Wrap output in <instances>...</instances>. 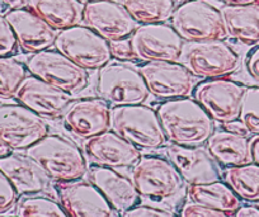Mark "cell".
<instances>
[{"mask_svg":"<svg viewBox=\"0 0 259 217\" xmlns=\"http://www.w3.org/2000/svg\"><path fill=\"white\" fill-rule=\"evenodd\" d=\"M166 140L181 146H202L215 132V121L192 98L170 99L156 109Z\"/></svg>","mask_w":259,"mask_h":217,"instance_id":"obj_1","label":"cell"},{"mask_svg":"<svg viewBox=\"0 0 259 217\" xmlns=\"http://www.w3.org/2000/svg\"><path fill=\"white\" fill-rule=\"evenodd\" d=\"M26 155L55 182L79 181L88 173V163L78 145L56 134H47L27 149Z\"/></svg>","mask_w":259,"mask_h":217,"instance_id":"obj_2","label":"cell"},{"mask_svg":"<svg viewBox=\"0 0 259 217\" xmlns=\"http://www.w3.org/2000/svg\"><path fill=\"white\" fill-rule=\"evenodd\" d=\"M111 128L144 150H155L166 142L158 113L145 104L112 107Z\"/></svg>","mask_w":259,"mask_h":217,"instance_id":"obj_3","label":"cell"},{"mask_svg":"<svg viewBox=\"0 0 259 217\" xmlns=\"http://www.w3.org/2000/svg\"><path fill=\"white\" fill-rule=\"evenodd\" d=\"M131 181L143 199L171 201L182 193L184 181L173 164L160 156H143L131 170Z\"/></svg>","mask_w":259,"mask_h":217,"instance_id":"obj_4","label":"cell"},{"mask_svg":"<svg viewBox=\"0 0 259 217\" xmlns=\"http://www.w3.org/2000/svg\"><path fill=\"white\" fill-rule=\"evenodd\" d=\"M171 27L183 41L202 42L228 37L220 9L205 0H186L171 14Z\"/></svg>","mask_w":259,"mask_h":217,"instance_id":"obj_5","label":"cell"},{"mask_svg":"<svg viewBox=\"0 0 259 217\" xmlns=\"http://www.w3.org/2000/svg\"><path fill=\"white\" fill-rule=\"evenodd\" d=\"M97 94L116 107L144 104L150 93L139 69L123 61H109L98 71Z\"/></svg>","mask_w":259,"mask_h":217,"instance_id":"obj_6","label":"cell"},{"mask_svg":"<svg viewBox=\"0 0 259 217\" xmlns=\"http://www.w3.org/2000/svg\"><path fill=\"white\" fill-rule=\"evenodd\" d=\"M179 62L196 78L218 79L235 72L240 57L230 45L216 39L184 44Z\"/></svg>","mask_w":259,"mask_h":217,"instance_id":"obj_7","label":"cell"},{"mask_svg":"<svg viewBox=\"0 0 259 217\" xmlns=\"http://www.w3.org/2000/svg\"><path fill=\"white\" fill-rule=\"evenodd\" d=\"M26 66L33 76L70 96L79 94L88 86V71L57 50L47 49L32 54Z\"/></svg>","mask_w":259,"mask_h":217,"instance_id":"obj_8","label":"cell"},{"mask_svg":"<svg viewBox=\"0 0 259 217\" xmlns=\"http://www.w3.org/2000/svg\"><path fill=\"white\" fill-rule=\"evenodd\" d=\"M54 46L87 71L99 70L112 60L109 42L81 24L59 31Z\"/></svg>","mask_w":259,"mask_h":217,"instance_id":"obj_9","label":"cell"},{"mask_svg":"<svg viewBox=\"0 0 259 217\" xmlns=\"http://www.w3.org/2000/svg\"><path fill=\"white\" fill-rule=\"evenodd\" d=\"M49 134L41 116L22 104L0 106V142L13 150H27Z\"/></svg>","mask_w":259,"mask_h":217,"instance_id":"obj_10","label":"cell"},{"mask_svg":"<svg viewBox=\"0 0 259 217\" xmlns=\"http://www.w3.org/2000/svg\"><path fill=\"white\" fill-rule=\"evenodd\" d=\"M245 86L229 79H208L196 86L193 92L197 102L208 116L220 124L239 119Z\"/></svg>","mask_w":259,"mask_h":217,"instance_id":"obj_11","label":"cell"},{"mask_svg":"<svg viewBox=\"0 0 259 217\" xmlns=\"http://www.w3.org/2000/svg\"><path fill=\"white\" fill-rule=\"evenodd\" d=\"M136 60L145 62H179L184 41L171 24L148 23L136 27L130 36Z\"/></svg>","mask_w":259,"mask_h":217,"instance_id":"obj_12","label":"cell"},{"mask_svg":"<svg viewBox=\"0 0 259 217\" xmlns=\"http://www.w3.org/2000/svg\"><path fill=\"white\" fill-rule=\"evenodd\" d=\"M149 93L158 99L188 98L193 93L194 76L181 62L153 61L139 67Z\"/></svg>","mask_w":259,"mask_h":217,"instance_id":"obj_13","label":"cell"},{"mask_svg":"<svg viewBox=\"0 0 259 217\" xmlns=\"http://www.w3.org/2000/svg\"><path fill=\"white\" fill-rule=\"evenodd\" d=\"M81 21L108 42L128 38L138 27L124 7L114 0H93L83 4Z\"/></svg>","mask_w":259,"mask_h":217,"instance_id":"obj_14","label":"cell"},{"mask_svg":"<svg viewBox=\"0 0 259 217\" xmlns=\"http://www.w3.org/2000/svg\"><path fill=\"white\" fill-rule=\"evenodd\" d=\"M56 192L69 217H116V211L91 182H56Z\"/></svg>","mask_w":259,"mask_h":217,"instance_id":"obj_15","label":"cell"},{"mask_svg":"<svg viewBox=\"0 0 259 217\" xmlns=\"http://www.w3.org/2000/svg\"><path fill=\"white\" fill-rule=\"evenodd\" d=\"M89 160L98 166L121 169L134 166L141 158L140 149L112 131H104L84 142Z\"/></svg>","mask_w":259,"mask_h":217,"instance_id":"obj_16","label":"cell"},{"mask_svg":"<svg viewBox=\"0 0 259 217\" xmlns=\"http://www.w3.org/2000/svg\"><path fill=\"white\" fill-rule=\"evenodd\" d=\"M19 104L27 107L42 118L64 116L73 103V96L31 75L27 76L16 94Z\"/></svg>","mask_w":259,"mask_h":217,"instance_id":"obj_17","label":"cell"},{"mask_svg":"<svg viewBox=\"0 0 259 217\" xmlns=\"http://www.w3.org/2000/svg\"><path fill=\"white\" fill-rule=\"evenodd\" d=\"M111 107L102 98L74 101L64 113V126L79 139L88 140L108 131L111 127Z\"/></svg>","mask_w":259,"mask_h":217,"instance_id":"obj_18","label":"cell"},{"mask_svg":"<svg viewBox=\"0 0 259 217\" xmlns=\"http://www.w3.org/2000/svg\"><path fill=\"white\" fill-rule=\"evenodd\" d=\"M168 160L178 170L184 183L203 184L220 181L216 161L202 146H181L171 144L165 149Z\"/></svg>","mask_w":259,"mask_h":217,"instance_id":"obj_19","label":"cell"},{"mask_svg":"<svg viewBox=\"0 0 259 217\" xmlns=\"http://www.w3.org/2000/svg\"><path fill=\"white\" fill-rule=\"evenodd\" d=\"M11 24L17 44L27 54H36L55 44L56 31L29 8L16 9L4 14Z\"/></svg>","mask_w":259,"mask_h":217,"instance_id":"obj_20","label":"cell"},{"mask_svg":"<svg viewBox=\"0 0 259 217\" xmlns=\"http://www.w3.org/2000/svg\"><path fill=\"white\" fill-rule=\"evenodd\" d=\"M89 182L99 189L116 212L124 213L140 201L133 181L116 169L93 165L88 168Z\"/></svg>","mask_w":259,"mask_h":217,"instance_id":"obj_21","label":"cell"},{"mask_svg":"<svg viewBox=\"0 0 259 217\" xmlns=\"http://www.w3.org/2000/svg\"><path fill=\"white\" fill-rule=\"evenodd\" d=\"M0 171L8 178L18 196L41 193L49 186V178L29 156L9 154L0 158Z\"/></svg>","mask_w":259,"mask_h":217,"instance_id":"obj_22","label":"cell"},{"mask_svg":"<svg viewBox=\"0 0 259 217\" xmlns=\"http://www.w3.org/2000/svg\"><path fill=\"white\" fill-rule=\"evenodd\" d=\"M206 144V149L213 160L226 168L253 163L250 140L244 135L233 134L226 129L215 131Z\"/></svg>","mask_w":259,"mask_h":217,"instance_id":"obj_23","label":"cell"},{"mask_svg":"<svg viewBox=\"0 0 259 217\" xmlns=\"http://www.w3.org/2000/svg\"><path fill=\"white\" fill-rule=\"evenodd\" d=\"M220 12L228 36L248 46L259 44V4L224 6Z\"/></svg>","mask_w":259,"mask_h":217,"instance_id":"obj_24","label":"cell"},{"mask_svg":"<svg viewBox=\"0 0 259 217\" xmlns=\"http://www.w3.org/2000/svg\"><path fill=\"white\" fill-rule=\"evenodd\" d=\"M28 8L55 31L80 24L83 13L78 0H28Z\"/></svg>","mask_w":259,"mask_h":217,"instance_id":"obj_25","label":"cell"},{"mask_svg":"<svg viewBox=\"0 0 259 217\" xmlns=\"http://www.w3.org/2000/svg\"><path fill=\"white\" fill-rule=\"evenodd\" d=\"M189 201L208 208L223 211L225 213H235L241 207L240 198L233 189L220 181L203 184H189L187 189Z\"/></svg>","mask_w":259,"mask_h":217,"instance_id":"obj_26","label":"cell"},{"mask_svg":"<svg viewBox=\"0 0 259 217\" xmlns=\"http://www.w3.org/2000/svg\"><path fill=\"white\" fill-rule=\"evenodd\" d=\"M225 183L239 198L248 202L259 201V165L255 163L231 166L224 173Z\"/></svg>","mask_w":259,"mask_h":217,"instance_id":"obj_27","label":"cell"},{"mask_svg":"<svg viewBox=\"0 0 259 217\" xmlns=\"http://www.w3.org/2000/svg\"><path fill=\"white\" fill-rule=\"evenodd\" d=\"M136 23H164L171 18L174 0H119Z\"/></svg>","mask_w":259,"mask_h":217,"instance_id":"obj_28","label":"cell"},{"mask_svg":"<svg viewBox=\"0 0 259 217\" xmlns=\"http://www.w3.org/2000/svg\"><path fill=\"white\" fill-rule=\"evenodd\" d=\"M17 217H69L61 204L45 196H27L16 204Z\"/></svg>","mask_w":259,"mask_h":217,"instance_id":"obj_29","label":"cell"},{"mask_svg":"<svg viewBox=\"0 0 259 217\" xmlns=\"http://www.w3.org/2000/svg\"><path fill=\"white\" fill-rule=\"evenodd\" d=\"M27 78V70L22 62L11 56L0 57V99L16 97Z\"/></svg>","mask_w":259,"mask_h":217,"instance_id":"obj_30","label":"cell"},{"mask_svg":"<svg viewBox=\"0 0 259 217\" xmlns=\"http://www.w3.org/2000/svg\"><path fill=\"white\" fill-rule=\"evenodd\" d=\"M249 134L259 135V86H250L245 89L240 117Z\"/></svg>","mask_w":259,"mask_h":217,"instance_id":"obj_31","label":"cell"},{"mask_svg":"<svg viewBox=\"0 0 259 217\" xmlns=\"http://www.w3.org/2000/svg\"><path fill=\"white\" fill-rule=\"evenodd\" d=\"M17 38L4 14H0V57L11 56L17 50Z\"/></svg>","mask_w":259,"mask_h":217,"instance_id":"obj_32","label":"cell"},{"mask_svg":"<svg viewBox=\"0 0 259 217\" xmlns=\"http://www.w3.org/2000/svg\"><path fill=\"white\" fill-rule=\"evenodd\" d=\"M18 201V193L6 176L0 171V214L13 209Z\"/></svg>","mask_w":259,"mask_h":217,"instance_id":"obj_33","label":"cell"},{"mask_svg":"<svg viewBox=\"0 0 259 217\" xmlns=\"http://www.w3.org/2000/svg\"><path fill=\"white\" fill-rule=\"evenodd\" d=\"M179 217H230L228 213L218 209L208 208V207L201 206V204L187 202L182 206Z\"/></svg>","mask_w":259,"mask_h":217,"instance_id":"obj_34","label":"cell"},{"mask_svg":"<svg viewBox=\"0 0 259 217\" xmlns=\"http://www.w3.org/2000/svg\"><path fill=\"white\" fill-rule=\"evenodd\" d=\"M122 217H176L168 209L160 207L148 206V204H136L133 208L127 209Z\"/></svg>","mask_w":259,"mask_h":217,"instance_id":"obj_35","label":"cell"},{"mask_svg":"<svg viewBox=\"0 0 259 217\" xmlns=\"http://www.w3.org/2000/svg\"><path fill=\"white\" fill-rule=\"evenodd\" d=\"M109 49H111L112 57L122 60V61H131V60H136L135 52H134L133 45L128 38L116 39V41L109 42Z\"/></svg>","mask_w":259,"mask_h":217,"instance_id":"obj_36","label":"cell"},{"mask_svg":"<svg viewBox=\"0 0 259 217\" xmlns=\"http://www.w3.org/2000/svg\"><path fill=\"white\" fill-rule=\"evenodd\" d=\"M246 69H248L249 74L256 81H259V45L249 54L248 59H246Z\"/></svg>","mask_w":259,"mask_h":217,"instance_id":"obj_37","label":"cell"},{"mask_svg":"<svg viewBox=\"0 0 259 217\" xmlns=\"http://www.w3.org/2000/svg\"><path fill=\"white\" fill-rule=\"evenodd\" d=\"M0 7L3 8L4 14L16 9L28 8V0H0Z\"/></svg>","mask_w":259,"mask_h":217,"instance_id":"obj_38","label":"cell"},{"mask_svg":"<svg viewBox=\"0 0 259 217\" xmlns=\"http://www.w3.org/2000/svg\"><path fill=\"white\" fill-rule=\"evenodd\" d=\"M224 128L229 132H233V134H238V135H249L248 128L245 127V124L240 121V119H235V121H231L229 123L224 124Z\"/></svg>","mask_w":259,"mask_h":217,"instance_id":"obj_39","label":"cell"},{"mask_svg":"<svg viewBox=\"0 0 259 217\" xmlns=\"http://www.w3.org/2000/svg\"><path fill=\"white\" fill-rule=\"evenodd\" d=\"M235 217H259L258 206H241L235 212Z\"/></svg>","mask_w":259,"mask_h":217,"instance_id":"obj_40","label":"cell"},{"mask_svg":"<svg viewBox=\"0 0 259 217\" xmlns=\"http://www.w3.org/2000/svg\"><path fill=\"white\" fill-rule=\"evenodd\" d=\"M250 151L253 163L259 165V135H254L250 139Z\"/></svg>","mask_w":259,"mask_h":217,"instance_id":"obj_41","label":"cell"},{"mask_svg":"<svg viewBox=\"0 0 259 217\" xmlns=\"http://www.w3.org/2000/svg\"><path fill=\"white\" fill-rule=\"evenodd\" d=\"M225 6H245V4H254L258 0H221Z\"/></svg>","mask_w":259,"mask_h":217,"instance_id":"obj_42","label":"cell"},{"mask_svg":"<svg viewBox=\"0 0 259 217\" xmlns=\"http://www.w3.org/2000/svg\"><path fill=\"white\" fill-rule=\"evenodd\" d=\"M9 154H12V149L8 148L3 142H0V158H6Z\"/></svg>","mask_w":259,"mask_h":217,"instance_id":"obj_43","label":"cell"},{"mask_svg":"<svg viewBox=\"0 0 259 217\" xmlns=\"http://www.w3.org/2000/svg\"><path fill=\"white\" fill-rule=\"evenodd\" d=\"M78 2L80 4H85V3H88V2H93V0H78Z\"/></svg>","mask_w":259,"mask_h":217,"instance_id":"obj_44","label":"cell"},{"mask_svg":"<svg viewBox=\"0 0 259 217\" xmlns=\"http://www.w3.org/2000/svg\"><path fill=\"white\" fill-rule=\"evenodd\" d=\"M256 206H258V207H259V201H258V204H256Z\"/></svg>","mask_w":259,"mask_h":217,"instance_id":"obj_45","label":"cell"}]
</instances>
